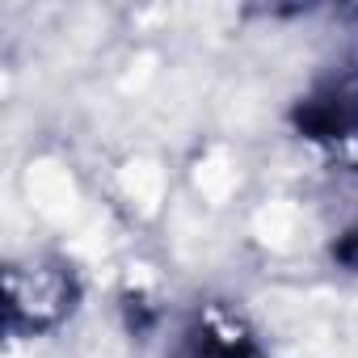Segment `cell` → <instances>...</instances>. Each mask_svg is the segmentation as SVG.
<instances>
[{"label":"cell","instance_id":"6da1fadb","mask_svg":"<svg viewBox=\"0 0 358 358\" xmlns=\"http://www.w3.org/2000/svg\"><path fill=\"white\" fill-rule=\"evenodd\" d=\"M190 358H257L253 345L236 333H215V329H203L194 337V354Z\"/></svg>","mask_w":358,"mask_h":358}]
</instances>
